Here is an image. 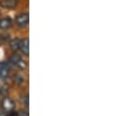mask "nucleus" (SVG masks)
Listing matches in <instances>:
<instances>
[{
  "instance_id": "7ed1b4c3",
  "label": "nucleus",
  "mask_w": 126,
  "mask_h": 116,
  "mask_svg": "<svg viewBox=\"0 0 126 116\" xmlns=\"http://www.w3.org/2000/svg\"><path fill=\"white\" fill-rule=\"evenodd\" d=\"M14 107H15V103L11 99H9V98H4L3 99V101H2L3 110H5L6 112H10L14 109Z\"/></svg>"
},
{
  "instance_id": "20e7f679",
  "label": "nucleus",
  "mask_w": 126,
  "mask_h": 116,
  "mask_svg": "<svg viewBox=\"0 0 126 116\" xmlns=\"http://www.w3.org/2000/svg\"><path fill=\"white\" fill-rule=\"evenodd\" d=\"M10 68L6 62H0V79L4 80L9 76Z\"/></svg>"
},
{
  "instance_id": "9d476101",
  "label": "nucleus",
  "mask_w": 126,
  "mask_h": 116,
  "mask_svg": "<svg viewBox=\"0 0 126 116\" xmlns=\"http://www.w3.org/2000/svg\"><path fill=\"white\" fill-rule=\"evenodd\" d=\"M18 116H29V113L26 110H21V111H19Z\"/></svg>"
},
{
  "instance_id": "39448f33",
  "label": "nucleus",
  "mask_w": 126,
  "mask_h": 116,
  "mask_svg": "<svg viewBox=\"0 0 126 116\" xmlns=\"http://www.w3.org/2000/svg\"><path fill=\"white\" fill-rule=\"evenodd\" d=\"M18 3H19L18 0H1L0 6L7 9H13L18 5Z\"/></svg>"
},
{
  "instance_id": "423d86ee",
  "label": "nucleus",
  "mask_w": 126,
  "mask_h": 116,
  "mask_svg": "<svg viewBox=\"0 0 126 116\" xmlns=\"http://www.w3.org/2000/svg\"><path fill=\"white\" fill-rule=\"evenodd\" d=\"M30 41H29V39L28 38H25V39H23L22 41H21V44H20V49H21V51L23 52V54L24 55H26V56H29V46H30Z\"/></svg>"
},
{
  "instance_id": "f257e3e1",
  "label": "nucleus",
  "mask_w": 126,
  "mask_h": 116,
  "mask_svg": "<svg viewBox=\"0 0 126 116\" xmlns=\"http://www.w3.org/2000/svg\"><path fill=\"white\" fill-rule=\"evenodd\" d=\"M9 61L12 63V65H14V66H16V67H18L20 69H25L27 67V62L24 61L21 58V56L18 55V54L12 55L9 58Z\"/></svg>"
},
{
  "instance_id": "f8f14e48",
  "label": "nucleus",
  "mask_w": 126,
  "mask_h": 116,
  "mask_svg": "<svg viewBox=\"0 0 126 116\" xmlns=\"http://www.w3.org/2000/svg\"><path fill=\"white\" fill-rule=\"evenodd\" d=\"M0 116H8L7 115V112L3 109H0Z\"/></svg>"
},
{
  "instance_id": "1a4fd4ad",
  "label": "nucleus",
  "mask_w": 126,
  "mask_h": 116,
  "mask_svg": "<svg viewBox=\"0 0 126 116\" xmlns=\"http://www.w3.org/2000/svg\"><path fill=\"white\" fill-rule=\"evenodd\" d=\"M15 81H16L18 84H22V83L24 82V77H23V75L18 74V75H17V77L15 78Z\"/></svg>"
},
{
  "instance_id": "9b49d317",
  "label": "nucleus",
  "mask_w": 126,
  "mask_h": 116,
  "mask_svg": "<svg viewBox=\"0 0 126 116\" xmlns=\"http://www.w3.org/2000/svg\"><path fill=\"white\" fill-rule=\"evenodd\" d=\"M24 102H25L26 105L28 106V105H29V96H28V95H26V96L24 97Z\"/></svg>"
},
{
  "instance_id": "6e6552de",
  "label": "nucleus",
  "mask_w": 126,
  "mask_h": 116,
  "mask_svg": "<svg viewBox=\"0 0 126 116\" xmlns=\"http://www.w3.org/2000/svg\"><path fill=\"white\" fill-rule=\"evenodd\" d=\"M20 44H21V40L19 38H15L10 42V48L14 52H16V51H18L20 49Z\"/></svg>"
},
{
  "instance_id": "0eeeda50",
  "label": "nucleus",
  "mask_w": 126,
  "mask_h": 116,
  "mask_svg": "<svg viewBox=\"0 0 126 116\" xmlns=\"http://www.w3.org/2000/svg\"><path fill=\"white\" fill-rule=\"evenodd\" d=\"M12 27V20L10 18H3L0 20V29H7Z\"/></svg>"
},
{
  "instance_id": "f03ea898",
  "label": "nucleus",
  "mask_w": 126,
  "mask_h": 116,
  "mask_svg": "<svg viewBox=\"0 0 126 116\" xmlns=\"http://www.w3.org/2000/svg\"><path fill=\"white\" fill-rule=\"evenodd\" d=\"M29 21H30V17L28 13H23L20 14L17 18H16V24L21 27V28H26L29 25Z\"/></svg>"
}]
</instances>
